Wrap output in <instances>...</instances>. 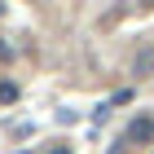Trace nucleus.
Masks as SVG:
<instances>
[{
    "label": "nucleus",
    "instance_id": "nucleus-1",
    "mask_svg": "<svg viewBox=\"0 0 154 154\" xmlns=\"http://www.w3.org/2000/svg\"><path fill=\"white\" fill-rule=\"evenodd\" d=\"M154 141V115H137L128 119V128H123V137H119V145L128 150V145H150Z\"/></svg>",
    "mask_w": 154,
    "mask_h": 154
},
{
    "label": "nucleus",
    "instance_id": "nucleus-2",
    "mask_svg": "<svg viewBox=\"0 0 154 154\" xmlns=\"http://www.w3.org/2000/svg\"><path fill=\"white\" fill-rule=\"evenodd\" d=\"M13 97H18V84H13V79H0V101H13Z\"/></svg>",
    "mask_w": 154,
    "mask_h": 154
},
{
    "label": "nucleus",
    "instance_id": "nucleus-3",
    "mask_svg": "<svg viewBox=\"0 0 154 154\" xmlns=\"http://www.w3.org/2000/svg\"><path fill=\"white\" fill-rule=\"evenodd\" d=\"M44 154H71V145H66V141H53V145H48Z\"/></svg>",
    "mask_w": 154,
    "mask_h": 154
}]
</instances>
